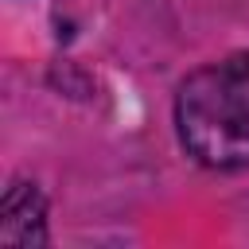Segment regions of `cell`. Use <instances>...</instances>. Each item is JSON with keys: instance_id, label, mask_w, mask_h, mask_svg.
Segmentation results:
<instances>
[{"instance_id": "cell-1", "label": "cell", "mask_w": 249, "mask_h": 249, "mask_svg": "<svg viewBox=\"0 0 249 249\" xmlns=\"http://www.w3.org/2000/svg\"><path fill=\"white\" fill-rule=\"evenodd\" d=\"M183 148L218 171L249 167V54L195 70L175 97Z\"/></svg>"}, {"instance_id": "cell-2", "label": "cell", "mask_w": 249, "mask_h": 249, "mask_svg": "<svg viewBox=\"0 0 249 249\" xmlns=\"http://www.w3.org/2000/svg\"><path fill=\"white\" fill-rule=\"evenodd\" d=\"M47 241V202L31 183H12L0 202V245L27 249Z\"/></svg>"}]
</instances>
